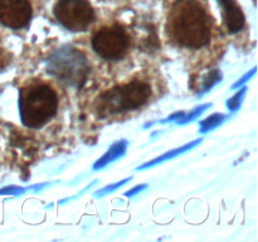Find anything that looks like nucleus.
I'll return each mask as SVG.
<instances>
[{
	"label": "nucleus",
	"mask_w": 258,
	"mask_h": 242,
	"mask_svg": "<svg viewBox=\"0 0 258 242\" xmlns=\"http://www.w3.org/2000/svg\"><path fill=\"white\" fill-rule=\"evenodd\" d=\"M166 32L179 47L199 49L211 40L213 20L198 0H175L168 15Z\"/></svg>",
	"instance_id": "f257e3e1"
},
{
	"label": "nucleus",
	"mask_w": 258,
	"mask_h": 242,
	"mask_svg": "<svg viewBox=\"0 0 258 242\" xmlns=\"http://www.w3.org/2000/svg\"><path fill=\"white\" fill-rule=\"evenodd\" d=\"M58 110V96L47 83H30L19 92V113L23 125L39 129Z\"/></svg>",
	"instance_id": "f03ea898"
},
{
	"label": "nucleus",
	"mask_w": 258,
	"mask_h": 242,
	"mask_svg": "<svg viewBox=\"0 0 258 242\" xmlns=\"http://www.w3.org/2000/svg\"><path fill=\"white\" fill-rule=\"evenodd\" d=\"M151 96V86L143 80H133L118 85L96 98L95 110L100 116H112L133 111L148 102Z\"/></svg>",
	"instance_id": "7ed1b4c3"
},
{
	"label": "nucleus",
	"mask_w": 258,
	"mask_h": 242,
	"mask_svg": "<svg viewBox=\"0 0 258 242\" xmlns=\"http://www.w3.org/2000/svg\"><path fill=\"white\" fill-rule=\"evenodd\" d=\"M47 72L60 82L78 88L87 80L90 63L80 49L72 45H63L48 57Z\"/></svg>",
	"instance_id": "20e7f679"
},
{
	"label": "nucleus",
	"mask_w": 258,
	"mask_h": 242,
	"mask_svg": "<svg viewBox=\"0 0 258 242\" xmlns=\"http://www.w3.org/2000/svg\"><path fill=\"white\" fill-rule=\"evenodd\" d=\"M92 48L100 57L107 60H117L125 57L130 48V35L120 24H112L98 29L92 35Z\"/></svg>",
	"instance_id": "39448f33"
},
{
	"label": "nucleus",
	"mask_w": 258,
	"mask_h": 242,
	"mask_svg": "<svg viewBox=\"0 0 258 242\" xmlns=\"http://www.w3.org/2000/svg\"><path fill=\"white\" fill-rule=\"evenodd\" d=\"M55 19L71 32H86L95 22V10L87 0H58L53 8Z\"/></svg>",
	"instance_id": "423d86ee"
},
{
	"label": "nucleus",
	"mask_w": 258,
	"mask_h": 242,
	"mask_svg": "<svg viewBox=\"0 0 258 242\" xmlns=\"http://www.w3.org/2000/svg\"><path fill=\"white\" fill-rule=\"evenodd\" d=\"M33 9L28 0H0V24L12 29L27 27Z\"/></svg>",
	"instance_id": "0eeeda50"
},
{
	"label": "nucleus",
	"mask_w": 258,
	"mask_h": 242,
	"mask_svg": "<svg viewBox=\"0 0 258 242\" xmlns=\"http://www.w3.org/2000/svg\"><path fill=\"white\" fill-rule=\"evenodd\" d=\"M218 3L222 8V15L227 32L231 34L241 32L246 24V18L236 0H218Z\"/></svg>",
	"instance_id": "6e6552de"
},
{
	"label": "nucleus",
	"mask_w": 258,
	"mask_h": 242,
	"mask_svg": "<svg viewBox=\"0 0 258 242\" xmlns=\"http://www.w3.org/2000/svg\"><path fill=\"white\" fill-rule=\"evenodd\" d=\"M126 149H127V141L126 140H120L117 143H115L113 145L110 146L107 151L93 164V169L95 170H98V169L103 168L107 164L112 163L116 159H120L123 154L126 153Z\"/></svg>",
	"instance_id": "1a4fd4ad"
},
{
	"label": "nucleus",
	"mask_w": 258,
	"mask_h": 242,
	"mask_svg": "<svg viewBox=\"0 0 258 242\" xmlns=\"http://www.w3.org/2000/svg\"><path fill=\"white\" fill-rule=\"evenodd\" d=\"M201 141H202V139H198V140L191 141V143L186 144V145H183V146H180V148L174 149V150L168 151V153L163 154V155H160V156H159V158L154 159V160L148 161V163H145V164H143V165H140L138 168V170H141V169H146V168H151V166L156 165V164H160V163H163V161L170 160V159L175 158V156L180 155V154H183V153H185V151H189V150H190V149L196 148V146L198 145V144L201 143Z\"/></svg>",
	"instance_id": "9d476101"
},
{
	"label": "nucleus",
	"mask_w": 258,
	"mask_h": 242,
	"mask_svg": "<svg viewBox=\"0 0 258 242\" xmlns=\"http://www.w3.org/2000/svg\"><path fill=\"white\" fill-rule=\"evenodd\" d=\"M224 118H226V115L223 113H213L209 117L204 118L203 121H201V133H208L213 130L223 123Z\"/></svg>",
	"instance_id": "9b49d317"
},
{
	"label": "nucleus",
	"mask_w": 258,
	"mask_h": 242,
	"mask_svg": "<svg viewBox=\"0 0 258 242\" xmlns=\"http://www.w3.org/2000/svg\"><path fill=\"white\" fill-rule=\"evenodd\" d=\"M221 80H222L221 71H219V70L211 71V72H209L208 75H207L206 77H204L203 85H202V88H201L202 93L208 92V91L211 90V88L213 87V86H216L217 83L221 82Z\"/></svg>",
	"instance_id": "f8f14e48"
},
{
	"label": "nucleus",
	"mask_w": 258,
	"mask_h": 242,
	"mask_svg": "<svg viewBox=\"0 0 258 242\" xmlns=\"http://www.w3.org/2000/svg\"><path fill=\"white\" fill-rule=\"evenodd\" d=\"M211 103H206V105H202V106H198V107L194 108L193 111H189L188 113L184 112V115L181 116L180 118H179L176 123L179 124V125H185V124H189L191 123V121L196 120L197 117H198L199 115H202V113L204 112V110H207V108L211 107Z\"/></svg>",
	"instance_id": "ddd939ff"
},
{
	"label": "nucleus",
	"mask_w": 258,
	"mask_h": 242,
	"mask_svg": "<svg viewBox=\"0 0 258 242\" xmlns=\"http://www.w3.org/2000/svg\"><path fill=\"white\" fill-rule=\"evenodd\" d=\"M246 91H247V87H243L241 88V90L238 91V92L236 93V95L233 96L232 98H229L228 101H227V106H228V108L231 111H236L237 108L241 106L242 103V100H243L244 95H246Z\"/></svg>",
	"instance_id": "4468645a"
},
{
	"label": "nucleus",
	"mask_w": 258,
	"mask_h": 242,
	"mask_svg": "<svg viewBox=\"0 0 258 242\" xmlns=\"http://www.w3.org/2000/svg\"><path fill=\"white\" fill-rule=\"evenodd\" d=\"M131 179H133V178H131V176H130V178L123 179V180L117 182V183L110 184V186H107V187H105V188L100 189V191H98L97 193L95 194V196L96 197H102V196H106V194H108V193H112L113 191H116V189H118V188H120V187H122L123 184H126L128 180H131Z\"/></svg>",
	"instance_id": "2eb2a0df"
},
{
	"label": "nucleus",
	"mask_w": 258,
	"mask_h": 242,
	"mask_svg": "<svg viewBox=\"0 0 258 242\" xmlns=\"http://www.w3.org/2000/svg\"><path fill=\"white\" fill-rule=\"evenodd\" d=\"M10 63V54L0 43V72Z\"/></svg>",
	"instance_id": "dca6fc26"
},
{
	"label": "nucleus",
	"mask_w": 258,
	"mask_h": 242,
	"mask_svg": "<svg viewBox=\"0 0 258 242\" xmlns=\"http://www.w3.org/2000/svg\"><path fill=\"white\" fill-rule=\"evenodd\" d=\"M254 75H256V67H253V68H252L251 71H249V72H247L246 75L243 76V77H241V78H239V80L237 81V82L234 83L233 86H232V88H238V87H241V86L243 85V83H246L247 81H249V80H251V78L253 77Z\"/></svg>",
	"instance_id": "f3484780"
},
{
	"label": "nucleus",
	"mask_w": 258,
	"mask_h": 242,
	"mask_svg": "<svg viewBox=\"0 0 258 242\" xmlns=\"http://www.w3.org/2000/svg\"><path fill=\"white\" fill-rule=\"evenodd\" d=\"M146 188H148V184H140V186L135 187V188L130 189V191H128V192H126L125 196L126 197H134V196H135V194L140 193L141 191H144V189H146Z\"/></svg>",
	"instance_id": "a211bd4d"
}]
</instances>
